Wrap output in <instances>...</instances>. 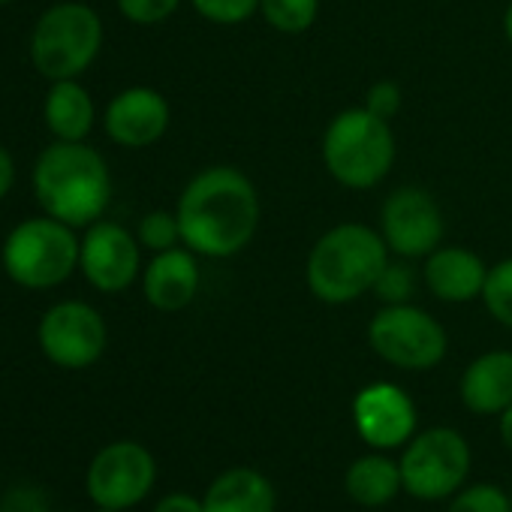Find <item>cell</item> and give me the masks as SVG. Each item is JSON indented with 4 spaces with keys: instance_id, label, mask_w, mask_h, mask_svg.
Wrapping results in <instances>:
<instances>
[{
    "instance_id": "cell-25",
    "label": "cell",
    "mask_w": 512,
    "mask_h": 512,
    "mask_svg": "<svg viewBox=\"0 0 512 512\" xmlns=\"http://www.w3.org/2000/svg\"><path fill=\"white\" fill-rule=\"evenodd\" d=\"M187 4L217 28L244 25L247 19L260 13V0H187Z\"/></svg>"
},
{
    "instance_id": "cell-3",
    "label": "cell",
    "mask_w": 512,
    "mask_h": 512,
    "mask_svg": "<svg viewBox=\"0 0 512 512\" xmlns=\"http://www.w3.org/2000/svg\"><path fill=\"white\" fill-rule=\"evenodd\" d=\"M389 244L380 229L347 220L326 229L305 260L308 293L323 305H350L374 290L389 263Z\"/></svg>"
},
{
    "instance_id": "cell-24",
    "label": "cell",
    "mask_w": 512,
    "mask_h": 512,
    "mask_svg": "<svg viewBox=\"0 0 512 512\" xmlns=\"http://www.w3.org/2000/svg\"><path fill=\"white\" fill-rule=\"evenodd\" d=\"M446 512H512L509 494L494 482L464 485L455 497H449Z\"/></svg>"
},
{
    "instance_id": "cell-9",
    "label": "cell",
    "mask_w": 512,
    "mask_h": 512,
    "mask_svg": "<svg viewBox=\"0 0 512 512\" xmlns=\"http://www.w3.org/2000/svg\"><path fill=\"white\" fill-rule=\"evenodd\" d=\"M37 341L52 365L64 371H85L103 359L109 347V326L94 305L64 299L40 317Z\"/></svg>"
},
{
    "instance_id": "cell-16",
    "label": "cell",
    "mask_w": 512,
    "mask_h": 512,
    "mask_svg": "<svg viewBox=\"0 0 512 512\" xmlns=\"http://www.w3.org/2000/svg\"><path fill=\"white\" fill-rule=\"evenodd\" d=\"M488 278V266L482 256L467 247H437L425 256L422 281L437 302L467 305L482 299V287Z\"/></svg>"
},
{
    "instance_id": "cell-20",
    "label": "cell",
    "mask_w": 512,
    "mask_h": 512,
    "mask_svg": "<svg viewBox=\"0 0 512 512\" xmlns=\"http://www.w3.org/2000/svg\"><path fill=\"white\" fill-rule=\"evenodd\" d=\"M344 491L356 506H365V509L389 506L404 491L401 464L389 452H380V449L365 452L347 467Z\"/></svg>"
},
{
    "instance_id": "cell-30",
    "label": "cell",
    "mask_w": 512,
    "mask_h": 512,
    "mask_svg": "<svg viewBox=\"0 0 512 512\" xmlns=\"http://www.w3.org/2000/svg\"><path fill=\"white\" fill-rule=\"evenodd\" d=\"M154 512H202V497L190 491H169L154 503Z\"/></svg>"
},
{
    "instance_id": "cell-6",
    "label": "cell",
    "mask_w": 512,
    "mask_h": 512,
    "mask_svg": "<svg viewBox=\"0 0 512 512\" xmlns=\"http://www.w3.org/2000/svg\"><path fill=\"white\" fill-rule=\"evenodd\" d=\"M103 19L82 0L52 4L34 25L28 58L46 82L79 79L94 67L103 52Z\"/></svg>"
},
{
    "instance_id": "cell-4",
    "label": "cell",
    "mask_w": 512,
    "mask_h": 512,
    "mask_svg": "<svg viewBox=\"0 0 512 512\" xmlns=\"http://www.w3.org/2000/svg\"><path fill=\"white\" fill-rule=\"evenodd\" d=\"M323 166L347 190H374L395 166L392 124L371 115L365 106L338 112L323 133Z\"/></svg>"
},
{
    "instance_id": "cell-31",
    "label": "cell",
    "mask_w": 512,
    "mask_h": 512,
    "mask_svg": "<svg viewBox=\"0 0 512 512\" xmlns=\"http://www.w3.org/2000/svg\"><path fill=\"white\" fill-rule=\"evenodd\" d=\"M13 184H16V160H13L10 148L0 145V202L10 196Z\"/></svg>"
},
{
    "instance_id": "cell-26",
    "label": "cell",
    "mask_w": 512,
    "mask_h": 512,
    "mask_svg": "<svg viewBox=\"0 0 512 512\" xmlns=\"http://www.w3.org/2000/svg\"><path fill=\"white\" fill-rule=\"evenodd\" d=\"M383 305H404L413 299L416 293V272L410 269L407 260H398V263H386V269L380 272L374 290H371Z\"/></svg>"
},
{
    "instance_id": "cell-12",
    "label": "cell",
    "mask_w": 512,
    "mask_h": 512,
    "mask_svg": "<svg viewBox=\"0 0 512 512\" xmlns=\"http://www.w3.org/2000/svg\"><path fill=\"white\" fill-rule=\"evenodd\" d=\"M443 232V208L425 187L404 184L380 205V235L401 260H425L440 247Z\"/></svg>"
},
{
    "instance_id": "cell-18",
    "label": "cell",
    "mask_w": 512,
    "mask_h": 512,
    "mask_svg": "<svg viewBox=\"0 0 512 512\" xmlns=\"http://www.w3.org/2000/svg\"><path fill=\"white\" fill-rule=\"evenodd\" d=\"M275 509H278V494L269 476L244 464L217 473L202 494V512H275Z\"/></svg>"
},
{
    "instance_id": "cell-19",
    "label": "cell",
    "mask_w": 512,
    "mask_h": 512,
    "mask_svg": "<svg viewBox=\"0 0 512 512\" xmlns=\"http://www.w3.org/2000/svg\"><path fill=\"white\" fill-rule=\"evenodd\" d=\"M43 124L52 139L61 142H88L97 124V106L91 91L79 79L49 82L43 100Z\"/></svg>"
},
{
    "instance_id": "cell-36",
    "label": "cell",
    "mask_w": 512,
    "mask_h": 512,
    "mask_svg": "<svg viewBox=\"0 0 512 512\" xmlns=\"http://www.w3.org/2000/svg\"><path fill=\"white\" fill-rule=\"evenodd\" d=\"M0 275H4V260H0Z\"/></svg>"
},
{
    "instance_id": "cell-2",
    "label": "cell",
    "mask_w": 512,
    "mask_h": 512,
    "mask_svg": "<svg viewBox=\"0 0 512 512\" xmlns=\"http://www.w3.org/2000/svg\"><path fill=\"white\" fill-rule=\"evenodd\" d=\"M31 190L43 214L85 229L106 217L112 202V172L106 157L88 142L55 139L31 169Z\"/></svg>"
},
{
    "instance_id": "cell-23",
    "label": "cell",
    "mask_w": 512,
    "mask_h": 512,
    "mask_svg": "<svg viewBox=\"0 0 512 512\" xmlns=\"http://www.w3.org/2000/svg\"><path fill=\"white\" fill-rule=\"evenodd\" d=\"M136 238L142 244V250L148 253H163L181 244V223L178 214L169 208H154L148 214H142L139 226H136Z\"/></svg>"
},
{
    "instance_id": "cell-28",
    "label": "cell",
    "mask_w": 512,
    "mask_h": 512,
    "mask_svg": "<svg viewBox=\"0 0 512 512\" xmlns=\"http://www.w3.org/2000/svg\"><path fill=\"white\" fill-rule=\"evenodd\" d=\"M401 103H404V94H401V88H398L392 79L374 82V85L365 91V100H362V106H365L371 115L383 118V121H392V118L401 112Z\"/></svg>"
},
{
    "instance_id": "cell-34",
    "label": "cell",
    "mask_w": 512,
    "mask_h": 512,
    "mask_svg": "<svg viewBox=\"0 0 512 512\" xmlns=\"http://www.w3.org/2000/svg\"><path fill=\"white\" fill-rule=\"evenodd\" d=\"M97 512H121V509H103V506H97Z\"/></svg>"
},
{
    "instance_id": "cell-32",
    "label": "cell",
    "mask_w": 512,
    "mask_h": 512,
    "mask_svg": "<svg viewBox=\"0 0 512 512\" xmlns=\"http://www.w3.org/2000/svg\"><path fill=\"white\" fill-rule=\"evenodd\" d=\"M497 431H500V440L506 449H512V404L497 416Z\"/></svg>"
},
{
    "instance_id": "cell-17",
    "label": "cell",
    "mask_w": 512,
    "mask_h": 512,
    "mask_svg": "<svg viewBox=\"0 0 512 512\" xmlns=\"http://www.w3.org/2000/svg\"><path fill=\"white\" fill-rule=\"evenodd\" d=\"M461 404L476 416H500L512 404V350L476 356L458 383Z\"/></svg>"
},
{
    "instance_id": "cell-35",
    "label": "cell",
    "mask_w": 512,
    "mask_h": 512,
    "mask_svg": "<svg viewBox=\"0 0 512 512\" xmlns=\"http://www.w3.org/2000/svg\"><path fill=\"white\" fill-rule=\"evenodd\" d=\"M7 4H13V0H0V7H7Z\"/></svg>"
},
{
    "instance_id": "cell-29",
    "label": "cell",
    "mask_w": 512,
    "mask_h": 512,
    "mask_svg": "<svg viewBox=\"0 0 512 512\" xmlns=\"http://www.w3.org/2000/svg\"><path fill=\"white\" fill-rule=\"evenodd\" d=\"M0 512H49L46 491L37 485H10L0 494Z\"/></svg>"
},
{
    "instance_id": "cell-13",
    "label": "cell",
    "mask_w": 512,
    "mask_h": 512,
    "mask_svg": "<svg viewBox=\"0 0 512 512\" xmlns=\"http://www.w3.org/2000/svg\"><path fill=\"white\" fill-rule=\"evenodd\" d=\"M353 425L365 446L389 452L404 449L419 431L413 398L398 383H368L353 398Z\"/></svg>"
},
{
    "instance_id": "cell-7",
    "label": "cell",
    "mask_w": 512,
    "mask_h": 512,
    "mask_svg": "<svg viewBox=\"0 0 512 512\" xmlns=\"http://www.w3.org/2000/svg\"><path fill=\"white\" fill-rule=\"evenodd\" d=\"M398 464L404 491L422 503H437L455 497L464 488L473 455L461 431L449 425H434L410 437Z\"/></svg>"
},
{
    "instance_id": "cell-21",
    "label": "cell",
    "mask_w": 512,
    "mask_h": 512,
    "mask_svg": "<svg viewBox=\"0 0 512 512\" xmlns=\"http://www.w3.org/2000/svg\"><path fill=\"white\" fill-rule=\"evenodd\" d=\"M260 16L278 34H308L320 19V0H260Z\"/></svg>"
},
{
    "instance_id": "cell-10",
    "label": "cell",
    "mask_w": 512,
    "mask_h": 512,
    "mask_svg": "<svg viewBox=\"0 0 512 512\" xmlns=\"http://www.w3.org/2000/svg\"><path fill=\"white\" fill-rule=\"evenodd\" d=\"M157 482V461L148 446L136 440H115L103 446L85 473L88 497L103 509L139 506Z\"/></svg>"
},
{
    "instance_id": "cell-14",
    "label": "cell",
    "mask_w": 512,
    "mask_h": 512,
    "mask_svg": "<svg viewBox=\"0 0 512 512\" xmlns=\"http://www.w3.org/2000/svg\"><path fill=\"white\" fill-rule=\"evenodd\" d=\"M172 124L169 100L148 85H133L118 91L103 109V130L118 148H151L166 136Z\"/></svg>"
},
{
    "instance_id": "cell-22",
    "label": "cell",
    "mask_w": 512,
    "mask_h": 512,
    "mask_svg": "<svg viewBox=\"0 0 512 512\" xmlns=\"http://www.w3.org/2000/svg\"><path fill=\"white\" fill-rule=\"evenodd\" d=\"M482 305L494 323H500L503 329H512V256L488 266Z\"/></svg>"
},
{
    "instance_id": "cell-5",
    "label": "cell",
    "mask_w": 512,
    "mask_h": 512,
    "mask_svg": "<svg viewBox=\"0 0 512 512\" xmlns=\"http://www.w3.org/2000/svg\"><path fill=\"white\" fill-rule=\"evenodd\" d=\"M79 241L73 226L49 214L25 217L0 244L4 275L22 290H55L79 272Z\"/></svg>"
},
{
    "instance_id": "cell-15",
    "label": "cell",
    "mask_w": 512,
    "mask_h": 512,
    "mask_svg": "<svg viewBox=\"0 0 512 512\" xmlns=\"http://www.w3.org/2000/svg\"><path fill=\"white\" fill-rule=\"evenodd\" d=\"M142 296L160 314H178L193 305L199 293V260L196 253L184 244L151 253L148 266L142 269Z\"/></svg>"
},
{
    "instance_id": "cell-27",
    "label": "cell",
    "mask_w": 512,
    "mask_h": 512,
    "mask_svg": "<svg viewBox=\"0 0 512 512\" xmlns=\"http://www.w3.org/2000/svg\"><path fill=\"white\" fill-rule=\"evenodd\" d=\"M184 0H115L118 13L139 28H151L160 25L166 19H172L181 10Z\"/></svg>"
},
{
    "instance_id": "cell-1",
    "label": "cell",
    "mask_w": 512,
    "mask_h": 512,
    "mask_svg": "<svg viewBox=\"0 0 512 512\" xmlns=\"http://www.w3.org/2000/svg\"><path fill=\"white\" fill-rule=\"evenodd\" d=\"M181 244L205 260L238 256L260 229L263 202L256 184L235 166H205L181 190L175 205Z\"/></svg>"
},
{
    "instance_id": "cell-11",
    "label": "cell",
    "mask_w": 512,
    "mask_h": 512,
    "mask_svg": "<svg viewBox=\"0 0 512 512\" xmlns=\"http://www.w3.org/2000/svg\"><path fill=\"white\" fill-rule=\"evenodd\" d=\"M142 244L115 220L85 226L79 241V272L103 296H118L142 278Z\"/></svg>"
},
{
    "instance_id": "cell-37",
    "label": "cell",
    "mask_w": 512,
    "mask_h": 512,
    "mask_svg": "<svg viewBox=\"0 0 512 512\" xmlns=\"http://www.w3.org/2000/svg\"><path fill=\"white\" fill-rule=\"evenodd\" d=\"M509 500H512V491H509Z\"/></svg>"
},
{
    "instance_id": "cell-8",
    "label": "cell",
    "mask_w": 512,
    "mask_h": 512,
    "mask_svg": "<svg viewBox=\"0 0 512 512\" xmlns=\"http://www.w3.org/2000/svg\"><path fill=\"white\" fill-rule=\"evenodd\" d=\"M368 344L383 362L401 371H431L449 353L440 320L413 302L383 305L368 323Z\"/></svg>"
},
{
    "instance_id": "cell-33",
    "label": "cell",
    "mask_w": 512,
    "mask_h": 512,
    "mask_svg": "<svg viewBox=\"0 0 512 512\" xmlns=\"http://www.w3.org/2000/svg\"><path fill=\"white\" fill-rule=\"evenodd\" d=\"M503 37H506L509 46H512V4H509L506 13H503Z\"/></svg>"
}]
</instances>
